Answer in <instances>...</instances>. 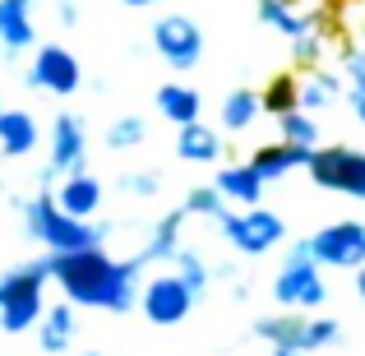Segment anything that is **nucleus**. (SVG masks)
I'll list each match as a JSON object with an SVG mask.
<instances>
[{
    "mask_svg": "<svg viewBox=\"0 0 365 356\" xmlns=\"http://www.w3.org/2000/svg\"><path fill=\"white\" fill-rule=\"evenodd\" d=\"M143 139H148V125H143V116H120V121L107 130V148H116V153L139 148Z\"/></svg>",
    "mask_w": 365,
    "mask_h": 356,
    "instance_id": "obj_29",
    "label": "nucleus"
},
{
    "mask_svg": "<svg viewBox=\"0 0 365 356\" xmlns=\"http://www.w3.org/2000/svg\"><path fill=\"white\" fill-rule=\"evenodd\" d=\"M217 227H222V236H227V245L236 250V255H268V250H277L287 240V223L273 213V208H264V204H250L241 208V213H232L227 208L222 218H217Z\"/></svg>",
    "mask_w": 365,
    "mask_h": 356,
    "instance_id": "obj_5",
    "label": "nucleus"
},
{
    "mask_svg": "<svg viewBox=\"0 0 365 356\" xmlns=\"http://www.w3.org/2000/svg\"><path fill=\"white\" fill-rule=\"evenodd\" d=\"M51 283H61L70 305H88V310H107V315H130L139 301V255L130 259H111L102 245L88 250H65V255H46Z\"/></svg>",
    "mask_w": 365,
    "mask_h": 356,
    "instance_id": "obj_1",
    "label": "nucleus"
},
{
    "mask_svg": "<svg viewBox=\"0 0 365 356\" xmlns=\"http://www.w3.org/2000/svg\"><path fill=\"white\" fill-rule=\"evenodd\" d=\"M51 199H56V208H61V213L83 218V223H88V218L102 208V180L88 176V171H65L61 190H56Z\"/></svg>",
    "mask_w": 365,
    "mask_h": 356,
    "instance_id": "obj_12",
    "label": "nucleus"
},
{
    "mask_svg": "<svg viewBox=\"0 0 365 356\" xmlns=\"http://www.w3.org/2000/svg\"><path fill=\"white\" fill-rule=\"evenodd\" d=\"M83 356H107V352H83Z\"/></svg>",
    "mask_w": 365,
    "mask_h": 356,
    "instance_id": "obj_37",
    "label": "nucleus"
},
{
    "mask_svg": "<svg viewBox=\"0 0 365 356\" xmlns=\"http://www.w3.org/2000/svg\"><path fill=\"white\" fill-rule=\"evenodd\" d=\"M277 121V139L282 143H292V148H319V125H314L310 111H282V116H273Z\"/></svg>",
    "mask_w": 365,
    "mask_h": 356,
    "instance_id": "obj_23",
    "label": "nucleus"
},
{
    "mask_svg": "<svg viewBox=\"0 0 365 356\" xmlns=\"http://www.w3.org/2000/svg\"><path fill=\"white\" fill-rule=\"evenodd\" d=\"M153 51L176 74H185L204 61V33H199V24L190 14H162L153 24Z\"/></svg>",
    "mask_w": 365,
    "mask_h": 356,
    "instance_id": "obj_8",
    "label": "nucleus"
},
{
    "mask_svg": "<svg viewBox=\"0 0 365 356\" xmlns=\"http://www.w3.org/2000/svg\"><path fill=\"white\" fill-rule=\"evenodd\" d=\"M158 185H162L158 176H134V171H125V176H120L125 195H143V199H148V195H158Z\"/></svg>",
    "mask_w": 365,
    "mask_h": 356,
    "instance_id": "obj_33",
    "label": "nucleus"
},
{
    "mask_svg": "<svg viewBox=\"0 0 365 356\" xmlns=\"http://www.w3.org/2000/svg\"><path fill=\"white\" fill-rule=\"evenodd\" d=\"M33 329H37V342H42V352H46V356H61V352L74 342V333H79V315H74V305H70V301L46 305L42 320H37Z\"/></svg>",
    "mask_w": 365,
    "mask_h": 356,
    "instance_id": "obj_13",
    "label": "nucleus"
},
{
    "mask_svg": "<svg viewBox=\"0 0 365 356\" xmlns=\"http://www.w3.org/2000/svg\"><path fill=\"white\" fill-rule=\"evenodd\" d=\"M180 227H185V208H171L167 218H162L158 227H153V236H148V245L139 250V264L148 268V264H162V259H171L180 250Z\"/></svg>",
    "mask_w": 365,
    "mask_h": 356,
    "instance_id": "obj_20",
    "label": "nucleus"
},
{
    "mask_svg": "<svg viewBox=\"0 0 365 356\" xmlns=\"http://www.w3.org/2000/svg\"><path fill=\"white\" fill-rule=\"evenodd\" d=\"M19 213H24V236L28 240H42L51 255H65V250H88V245H102V236H107V227H93L83 223V218H70L56 208V199L46 195H33L19 204Z\"/></svg>",
    "mask_w": 365,
    "mask_h": 356,
    "instance_id": "obj_2",
    "label": "nucleus"
},
{
    "mask_svg": "<svg viewBox=\"0 0 365 356\" xmlns=\"http://www.w3.org/2000/svg\"><path fill=\"white\" fill-rule=\"evenodd\" d=\"M338 320H333V315H305V352H319V347H333V342H338Z\"/></svg>",
    "mask_w": 365,
    "mask_h": 356,
    "instance_id": "obj_31",
    "label": "nucleus"
},
{
    "mask_svg": "<svg viewBox=\"0 0 365 356\" xmlns=\"http://www.w3.org/2000/svg\"><path fill=\"white\" fill-rule=\"evenodd\" d=\"M305 171H310V180L319 190H333V195H347V199H365V153L361 148H347V143L310 148Z\"/></svg>",
    "mask_w": 365,
    "mask_h": 356,
    "instance_id": "obj_6",
    "label": "nucleus"
},
{
    "mask_svg": "<svg viewBox=\"0 0 365 356\" xmlns=\"http://www.w3.org/2000/svg\"><path fill=\"white\" fill-rule=\"evenodd\" d=\"M301 107V98H296V79H273L264 93H259V111H268V116H282V111H296Z\"/></svg>",
    "mask_w": 365,
    "mask_h": 356,
    "instance_id": "obj_28",
    "label": "nucleus"
},
{
    "mask_svg": "<svg viewBox=\"0 0 365 356\" xmlns=\"http://www.w3.org/2000/svg\"><path fill=\"white\" fill-rule=\"evenodd\" d=\"M305 158H310V148H292V143H268V148H255L250 153V171H255L259 180H282L287 171H296V167H305Z\"/></svg>",
    "mask_w": 365,
    "mask_h": 356,
    "instance_id": "obj_15",
    "label": "nucleus"
},
{
    "mask_svg": "<svg viewBox=\"0 0 365 356\" xmlns=\"http://www.w3.org/2000/svg\"><path fill=\"white\" fill-rule=\"evenodd\" d=\"M33 42H37L33 0H0V46H5V56H19Z\"/></svg>",
    "mask_w": 365,
    "mask_h": 356,
    "instance_id": "obj_14",
    "label": "nucleus"
},
{
    "mask_svg": "<svg viewBox=\"0 0 365 356\" xmlns=\"http://www.w3.org/2000/svg\"><path fill=\"white\" fill-rule=\"evenodd\" d=\"M292 46H296V65H319V56H324V42H319V33H301V37H292Z\"/></svg>",
    "mask_w": 365,
    "mask_h": 356,
    "instance_id": "obj_32",
    "label": "nucleus"
},
{
    "mask_svg": "<svg viewBox=\"0 0 365 356\" xmlns=\"http://www.w3.org/2000/svg\"><path fill=\"white\" fill-rule=\"evenodd\" d=\"M342 98L356 111V121L365 125V51H347V83H342Z\"/></svg>",
    "mask_w": 365,
    "mask_h": 356,
    "instance_id": "obj_27",
    "label": "nucleus"
},
{
    "mask_svg": "<svg viewBox=\"0 0 365 356\" xmlns=\"http://www.w3.org/2000/svg\"><path fill=\"white\" fill-rule=\"evenodd\" d=\"M195 301H199V296L190 292V287L180 283L176 273H158L148 287H143L139 310H143V320H148V324H158V329H171V324H180L190 310H195Z\"/></svg>",
    "mask_w": 365,
    "mask_h": 356,
    "instance_id": "obj_9",
    "label": "nucleus"
},
{
    "mask_svg": "<svg viewBox=\"0 0 365 356\" xmlns=\"http://www.w3.org/2000/svg\"><path fill=\"white\" fill-rule=\"evenodd\" d=\"M180 208H185V218H213V223H217V218L227 213V199L217 195L213 185H199V190H190V199Z\"/></svg>",
    "mask_w": 365,
    "mask_h": 356,
    "instance_id": "obj_30",
    "label": "nucleus"
},
{
    "mask_svg": "<svg viewBox=\"0 0 365 356\" xmlns=\"http://www.w3.org/2000/svg\"><path fill=\"white\" fill-rule=\"evenodd\" d=\"M176 153H180V162H217L222 158V134L213 125L190 121L176 130Z\"/></svg>",
    "mask_w": 365,
    "mask_h": 356,
    "instance_id": "obj_19",
    "label": "nucleus"
},
{
    "mask_svg": "<svg viewBox=\"0 0 365 356\" xmlns=\"http://www.w3.org/2000/svg\"><path fill=\"white\" fill-rule=\"evenodd\" d=\"M213 190L227 199V204H259L264 199V180L250 171V162H241V167H217V176H213Z\"/></svg>",
    "mask_w": 365,
    "mask_h": 356,
    "instance_id": "obj_18",
    "label": "nucleus"
},
{
    "mask_svg": "<svg viewBox=\"0 0 365 356\" xmlns=\"http://www.w3.org/2000/svg\"><path fill=\"white\" fill-rule=\"evenodd\" d=\"M296 98H301V111H329L333 102L342 98V79L338 74H329V70H319V74H310L305 83H296Z\"/></svg>",
    "mask_w": 365,
    "mask_h": 356,
    "instance_id": "obj_22",
    "label": "nucleus"
},
{
    "mask_svg": "<svg viewBox=\"0 0 365 356\" xmlns=\"http://www.w3.org/2000/svg\"><path fill=\"white\" fill-rule=\"evenodd\" d=\"M158 111L171 125H190V121H199V111H204V98H199L195 88H185V83L171 79V83L158 88Z\"/></svg>",
    "mask_w": 365,
    "mask_h": 356,
    "instance_id": "obj_21",
    "label": "nucleus"
},
{
    "mask_svg": "<svg viewBox=\"0 0 365 356\" xmlns=\"http://www.w3.org/2000/svg\"><path fill=\"white\" fill-rule=\"evenodd\" d=\"M46 283H51L46 259H28V264H14L9 273H0V329L5 333L33 329L46 310V301H42Z\"/></svg>",
    "mask_w": 365,
    "mask_h": 356,
    "instance_id": "obj_3",
    "label": "nucleus"
},
{
    "mask_svg": "<svg viewBox=\"0 0 365 356\" xmlns=\"http://www.w3.org/2000/svg\"><path fill=\"white\" fill-rule=\"evenodd\" d=\"M83 121L70 116V111H61V116L51 121V176L56 171H83Z\"/></svg>",
    "mask_w": 365,
    "mask_h": 356,
    "instance_id": "obj_11",
    "label": "nucleus"
},
{
    "mask_svg": "<svg viewBox=\"0 0 365 356\" xmlns=\"http://www.w3.org/2000/svg\"><path fill=\"white\" fill-rule=\"evenodd\" d=\"M305 250L319 268H361L365 264V223L356 218H338V223L319 227L305 236Z\"/></svg>",
    "mask_w": 365,
    "mask_h": 356,
    "instance_id": "obj_7",
    "label": "nucleus"
},
{
    "mask_svg": "<svg viewBox=\"0 0 365 356\" xmlns=\"http://www.w3.org/2000/svg\"><path fill=\"white\" fill-rule=\"evenodd\" d=\"M255 338H264L268 347H296L305 352V315L301 310H282V315H264V320L250 324ZM310 356V352H305Z\"/></svg>",
    "mask_w": 365,
    "mask_h": 356,
    "instance_id": "obj_16",
    "label": "nucleus"
},
{
    "mask_svg": "<svg viewBox=\"0 0 365 356\" xmlns=\"http://www.w3.org/2000/svg\"><path fill=\"white\" fill-rule=\"evenodd\" d=\"M255 5H259V19H264L268 28H277V33H287V37H301V33L314 28V19H301L296 9H287V0H255Z\"/></svg>",
    "mask_w": 365,
    "mask_h": 356,
    "instance_id": "obj_25",
    "label": "nucleus"
},
{
    "mask_svg": "<svg viewBox=\"0 0 365 356\" xmlns=\"http://www.w3.org/2000/svg\"><path fill=\"white\" fill-rule=\"evenodd\" d=\"M28 83L42 88V93H56V98H70V93H79V83H83V65L74 61V51L46 42V46H37V51H33Z\"/></svg>",
    "mask_w": 365,
    "mask_h": 356,
    "instance_id": "obj_10",
    "label": "nucleus"
},
{
    "mask_svg": "<svg viewBox=\"0 0 365 356\" xmlns=\"http://www.w3.org/2000/svg\"><path fill=\"white\" fill-rule=\"evenodd\" d=\"M273 356H305V352H296V347H273Z\"/></svg>",
    "mask_w": 365,
    "mask_h": 356,
    "instance_id": "obj_36",
    "label": "nucleus"
},
{
    "mask_svg": "<svg viewBox=\"0 0 365 356\" xmlns=\"http://www.w3.org/2000/svg\"><path fill=\"white\" fill-rule=\"evenodd\" d=\"M273 301L287 305V310H319L329 301V283H324L319 264L310 259L305 240H292L287 245V259L273 278Z\"/></svg>",
    "mask_w": 365,
    "mask_h": 356,
    "instance_id": "obj_4",
    "label": "nucleus"
},
{
    "mask_svg": "<svg viewBox=\"0 0 365 356\" xmlns=\"http://www.w3.org/2000/svg\"><path fill=\"white\" fill-rule=\"evenodd\" d=\"M130 9H148V5H162V0H125Z\"/></svg>",
    "mask_w": 365,
    "mask_h": 356,
    "instance_id": "obj_35",
    "label": "nucleus"
},
{
    "mask_svg": "<svg viewBox=\"0 0 365 356\" xmlns=\"http://www.w3.org/2000/svg\"><path fill=\"white\" fill-rule=\"evenodd\" d=\"M171 273H176V278H180V283H185L195 296L204 292L208 283H213V268H208L204 259L195 255V250H176V255H171Z\"/></svg>",
    "mask_w": 365,
    "mask_h": 356,
    "instance_id": "obj_26",
    "label": "nucleus"
},
{
    "mask_svg": "<svg viewBox=\"0 0 365 356\" xmlns=\"http://www.w3.org/2000/svg\"><path fill=\"white\" fill-rule=\"evenodd\" d=\"M255 121H259V93L255 88H232L227 102H222V125L232 134H245Z\"/></svg>",
    "mask_w": 365,
    "mask_h": 356,
    "instance_id": "obj_24",
    "label": "nucleus"
},
{
    "mask_svg": "<svg viewBox=\"0 0 365 356\" xmlns=\"http://www.w3.org/2000/svg\"><path fill=\"white\" fill-rule=\"evenodd\" d=\"M356 296H361V301H365V264L356 268Z\"/></svg>",
    "mask_w": 365,
    "mask_h": 356,
    "instance_id": "obj_34",
    "label": "nucleus"
},
{
    "mask_svg": "<svg viewBox=\"0 0 365 356\" xmlns=\"http://www.w3.org/2000/svg\"><path fill=\"white\" fill-rule=\"evenodd\" d=\"M37 121L28 111H14V107H0V153L5 158H28L37 148Z\"/></svg>",
    "mask_w": 365,
    "mask_h": 356,
    "instance_id": "obj_17",
    "label": "nucleus"
}]
</instances>
